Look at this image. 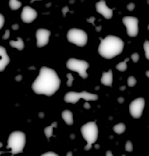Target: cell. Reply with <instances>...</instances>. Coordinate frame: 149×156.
I'll use <instances>...</instances> for the list:
<instances>
[{
  "mask_svg": "<svg viewBox=\"0 0 149 156\" xmlns=\"http://www.w3.org/2000/svg\"><path fill=\"white\" fill-rule=\"evenodd\" d=\"M9 6L12 10H17L22 6V2L18 0H10Z\"/></svg>",
  "mask_w": 149,
  "mask_h": 156,
  "instance_id": "cell-19",
  "label": "cell"
},
{
  "mask_svg": "<svg viewBox=\"0 0 149 156\" xmlns=\"http://www.w3.org/2000/svg\"><path fill=\"white\" fill-rule=\"evenodd\" d=\"M106 156H113V154L112 153V151H109V150L106 152Z\"/></svg>",
  "mask_w": 149,
  "mask_h": 156,
  "instance_id": "cell-36",
  "label": "cell"
},
{
  "mask_svg": "<svg viewBox=\"0 0 149 156\" xmlns=\"http://www.w3.org/2000/svg\"><path fill=\"white\" fill-rule=\"evenodd\" d=\"M97 12L103 16L106 19H110L113 17V10L108 8L105 0H100L95 4Z\"/></svg>",
  "mask_w": 149,
  "mask_h": 156,
  "instance_id": "cell-12",
  "label": "cell"
},
{
  "mask_svg": "<svg viewBox=\"0 0 149 156\" xmlns=\"http://www.w3.org/2000/svg\"><path fill=\"white\" fill-rule=\"evenodd\" d=\"M38 116H39V117H41V118H43V117H44V116H45V114L43 112H40L39 113Z\"/></svg>",
  "mask_w": 149,
  "mask_h": 156,
  "instance_id": "cell-37",
  "label": "cell"
},
{
  "mask_svg": "<svg viewBox=\"0 0 149 156\" xmlns=\"http://www.w3.org/2000/svg\"><path fill=\"white\" fill-rule=\"evenodd\" d=\"M95 18L94 17H90V18L87 19V21L88 22H89V23H92L93 26H95V24H94V21H95Z\"/></svg>",
  "mask_w": 149,
  "mask_h": 156,
  "instance_id": "cell-30",
  "label": "cell"
},
{
  "mask_svg": "<svg viewBox=\"0 0 149 156\" xmlns=\"http://www.w3.org/2000/svg\"><path fill=\"white\" fill-rule=\"evenodd\" d=\"M26 144V135L21 131H14L9 135L7 141V149H11L13 155L23 153Z\"/></svg>",
  "mask_w": 149,
  "mask_h": 156,
  "instance_id": "cell-3",
  "label": "cell"
},
{
  "mask_svg": "<svg viewBox=\"0 0 149 156\" xmlns=\"http://www.w3.org/2000/svg\"><path fill=\"white\" fill-rule=\"evenodd\" d=\"M125 150L128 152H131L133 150V146L131 141H128L125 144Z\"/></svg>",
  "mask_w": 149,
  "mask_h": 156,
  "instance_id": "cell-24",
  "label": "cell"
},
{
  "mask_svg": "<svg viewBox=\"0 0 149 156\" xmlns=\"http://www.w3.org/2000/svg\"><path fill=\"white\" fill-rule=\"evenodd\" d=\"M66 67L70 70L78 72L82 79H87L88 77L87 70L89 68L90 65L85 60L70 58L66 62Z\"/></svg>",
  "mask_w": 149,
  "mask_h": 156,
  "instance_id": "cell-5",
  "label": "cell"
},
{
  "mask_svg": "<svg viewBox=\"0 0 149 156\" xmlns=\"http://www.w3.org/2000/svg\"><path fill=\"white\" fill-rule=\"evenodd\" d=\"M42 156H58V154H56V153H54V152L49 151V152H47V153H44V154H42Z\"/></svg>",
  "mask_w": 149,
  "mask_h": 156,
  "instance_id": "cell-27",
  "label": "cell"
},
{
  "mask_svg": "<svg viewBox=\"0 0 149 156\" xmlns=\"http://www.w3.org/2000/svg\"><path fill=\"white\" fill-rule=\"evenodd\" d=\"M19 25L17 24V23L14 24V25H13L12 26V28L13 30H17L19 29Z\"/></svg>",
  "mask_w": 149,
  "mask_h": 156,
  "instance_id": "cell-34",
  "label": "cell"
},
{
  "mask_svg": "<svg viewBox=\"0 0 149 156\" xmlns=\"http://www.w3.org/2000/svg\"><path fill=\"white\" fill-rule=\"evenodd\" d=\"M125 130H126V126H125V125L123 123H118L113 126L114 132L118 135L122 134L125 131Z\"/></svg>",
  "mask_w": 149,
  "mask_h": 156,
  "instance_id": "cell-18",
  "label": "cell"
},
{
  "mask_svg": "<svg viewBox=\"0 0 149 156\" xmlns=\"http://www.w3.org/2000/svg\"><path fill=\"white\" fill-rule=\"evenodd\" d=\"M144 50L145 51V56L146 58L149 60V41L146 40L143 45Z\"/></svg>",
  "mask_w": 149,
  "mask_h": 156,
  "instance_id": "cell-21",
  "label": "cell"
},
{
  "mask_svg": "<svg viewBox=\"0 0 149 156\" xmlns=\"http://www.w3.org/2000/svg\"><path fill=\"white\" fill-rule=\"evenodd\" d=\"M67 156H72V152H71V151L69 152L68 154H67Z\"/></svg>",
  "mask_w": 149,
  "mask_h": 156,
  "instance_id": "cell-42",
  "label": "cell"
},
{
  "mask_svg": "<svg viewBox=\"0 0 149 156\" xmlns=\"http://www.w3.org/2000/svg\"><path fill=\"white\" fill-rule=\"evenodd\" d=\"M129 60H130L129 58H125V60L123 62L119 63L118 65H116V69L118 70L119 71H121V72H125V70H126V69H127V64H126V63Z\"/></svg>",
  "mask_w": 149,
  "mask_h": 156,
  "instance_id": "cell-20",
  "label": "cell"
},
{
  "mask_svg": "<svg viewBox=\"0 0 149 156\" xmlns=\"http://www.w3.org/2000/svg\"><path fill=\"white\" fill-rule=\"evenodd\" d=\"M127 83H128V85L129 87H134L136 85V83H137L136 78H134V76H129L128 79Z\"/></svg>",
  "mask_w": 149,
  "mask_h": 156,
  "instance_id": "cell-22",
  "label": "cell"
},
{
  "mask_svg": "<svg viewBox=\"0 0 149 156\" xmlns=\"http://www.w3.org/2000/svg\"><path fill=\"white\" fill-rule=\"evenodd\" d=\"M62 117L65 122L66 124L69 126L72 125L73 124V113L71 111L69 110H65L62 113Z\"/></svg>",
  "mask_w": 149,
  "mask_h": 156,
  "instance_id": "cell-15",
  "label": "cell"
},
{
  "mask_svg": "<svg viewBox=\"0 0 149 156\" xmlns=\"http://www.w3.org/2000/svg\"><path fill=\"white\" fill-rule=\"evenodd\" d=\"M37 16V12L29 6L24 7L21 14L22 20L26 23H32L36 19Z\"/></svg>",
  "mask_w": 149,
  "mask_h": 156,
  "instance_id": "cell-11",
  "label": "cell"
},
{
  "mask_svg": "<svg viewBox=\"0 0 149 156\" xmlns=\"http://www.w3.org/2000/svg\"><path fill=\"white\" fill-rule=\"evenodd\" d=\"M10 46H12V47L17 48L18 50L19 51H22L25 48V44L24 42L23 41V39H22L20 37L17 38V41H10L9 42Z\"/></svg>",
  "mask_w": 149,
  "mask_h": 156,
  "instance_id": "cell-16",
  "label": "cell"
},
{
  "mask_svg": "<svg viewBox=\"0 0 149 156\" xmlns=\"http://www.w3.org/2000/svg\"><path fill=\"white\" fill-rule=\"evenodd\" d=\"M101 26H98V27H96V30L97 32H100L101 30Z\"/></svg>",
  "mask_w": 149,
  "mask_h": 156,
  "instance_id": "cell-38",
  "label": "cell"
},
{
  "mask_svg": "<svg viewBox=\"0 0 149 156\" xmlns=\"http://www.w3.org/2000/svg\"><path fill=\"white\" fill-rule=\"evenodd\" d=\"M133 61L134 62V63H137L138 60H139V54L137 52H135L134 54H133L131 56Z\"/></svg>",
  "mask_w": 149,
  "mask_h": 156,
  "instance_id": "cell-25",
  "label": "cell"
},
{
  "mask_svg": "<svg viewBox=\"0 0 149 156\" xmlns=\"http://www.w3.org/2000/svg\"><path fill=\"white\" fill-rule=\"evenodd\" d=\"M0 54L1 57V59L0 61V71L2 72L5 70L6 66L10 62V58L7 55L5 48L2 46H1L0 47Z\"/></svg>",
  "mask_w": 149,
  "mask_h": 156,
  "instance_id": "cell-13",
  "label": "cell"
},
{
  "mask_svg": "<svg viewBox=\"0 0 149 156\" xmlns=\"http://www.w3.org/2000/svg\"><path fill=\"white\" fill-rule=\"evenodd\" d=\"M15 80H16L17 82H20V81L22 80V76L21 75H17V76H16Z\"/></svg>",
  "mask_w": 149,
  "mask_h": 156,
  "instance_id": "cell-32",
  "label": "cell"
},
{
  "mask_svg": "<svg viewBox=\"0 0 149 156\" xmlns=\"http://www.w3.org/2000/svg\"><path fill=\"white\" fill-rule=\"evenodd\" d=\"M81 132L87 143L84 149L86 151L90 150L92 148V144L95 143L98 138V129L95 122H90L83 125L81 128Z\"/></svg>",
  "mask_w": 149,
  "mask_h": 156,
  "instance_id": "cell-4",
  "label": "cell"
},
{
  "mask_svg": "<svg viewBox=\"0 0 149 156\" xmlns=\"http://www.w3.org/2000/svg\"><path fill=\"white\" fill-rule=\"evenodd\" d=\"M0 17H1V26H0V28L1 29V28L3 27V26H4V25L5 18H4V16H3L2 14H1Z\"/></svg>",
  "mask_w": 149,
  "mask_h": 156,
  "instance_id": "cell-29",
  "label": "cell"
},
{
  "mask_svg": "<svg viewBox=\"0 0 149 156\" xmlns=\"http://www.w3.org/2000/svg\"><path fill=\"white\" fill-rule=\"evenodd\" d=\"M126 89V87L125 86H122L120 87V90L121 91H124Z\"/></svg>",
  "mask_w": 149,
  "mask_h": 156,
  "instance_id": "cell-39",
  "label": "cell"
},
{
  "mask_svg": "<svg viewBox=\"0 0 149 156\" xmlns=\"http://www.w3.org/2000/svg\"><path fill=\"white\" fill-rule=\"evenodd\" d=\"M10 36V30L9 29H7V30H5V34H4V36L2 37V39L5 40V39H9Z\"/></svg>",
  "mask_w": 149,
  "mask_h": 156,
  "instance_id": "cell-26",
  "label": "cell"
},
{
  "mask_svg": "<svg viewBox=\"0 0 149 156\" xmlns=\"http://www.w3.org/2000/svg\"><path fill=\"white\" fill-rule=\"evenodd\" d=\"M51 32L46 29H38L36 32L37 46L41 48L47 45L49 42Z\"/></svg>",
  "mask_w": 149,
  "mask_h": 156,
  "instance_id": "cell-10",
  "label": "cell"
},
{
  "mask_svg": "<svg viewBox=\"0 0 149 156\" xmlns=\"http://www.w3.org/2000/svg\"><path fill=\"white\" fill-rule=\"evenodd\" d=\"M69 11V10L68 7H64V8L62 9V13L63 14V16H64V17L66 16V13H68Z\"/></svg>",
  "mask_w": 149,
  "mask_h": 156,
  "instance_id": "cell-31",
  "label": "cell"
},
{
  "mask_svg": "<svg viewBox=\"0 0 149 156\" xmlns=\"http://www.w3.org/2000/svg\"><path fill=\"white\" fill-rule=\"evenodd\" d=\"M83 107H84L85 109L88 110V109L91 108V105H90V104H89V103H84Z\"/></svg>",
  "mask_w": 149,
  "mask_h": 156,
  "instance_id": "cell-33",
  "label": "cell"
},
{
  "mask_svg": "<svg viewBox=\"0 0 149 156\" xmlns=\"http://www.w3.org/2000/svg\"><path fill=\"white\" fill-rule=\"evenodd\" d=\"M124 101H125V99H124V98H123L122 97H119V98H118V101L119 103H121V104L123 103L124 102Z\"/></svg>",
  "mask_w": 149,
  "mask_h": 156,
  "instance_id": "cell-35",
  "label": "cell"
},
{
  "mask_svg": "<svg viewBox=\"0 0 149 156\" xmlns=\"http://www.w3.org/2000/svg\"><path fill=\"white\" fill-rule=\"evenodd\" d=\"M67 39L69 42L78 47H84L88 42V35L82 29L72 28L68 32Z\"/></svg>",
  "mask_w": 149,
  "mask_h": 156,
  "instance_id": "cell-6",
  "label": "cell"
},
{
  "mask_svg": "<svg viewBox=\"0 0 149 156\" xmlns=\"http://www.w3.org/2000/svg\"><path fill=\"white\" fill-rule=\"evenodd\" d=\"M123 25L126 27L127 34L131 37H136L138 34V19L135 17L126 16L122 19Z\"/></svg>",
  "mask_w": 149,
  "mask_h": 156,
  "instance_id": "cell-8",
  "label": "cell"
},
{
  "mask_svg": "<svg viewBox=\"0 0 149 156\" xmlns=\"http://www.w3.org/2000/svg\"><path fill=\"white\" fill-rule=\"evenodd\" d=\"M98 48L99 54L103 58L111 59L122 53L124 48V42L120 38L108 35L105 38L101 39Z\"/></svg>",
  "mask_w": 149,
  "mask_h": 156,
  "instance_id": "cell-2",
  "label": "cell"
},
{
  "mask_svg": "<svg viewBox=\"0 0 149 156\" xmlns=\"http://www.w3.org/2000/svg\"><path fill=\"white\" fill-rule=\"evenodd\" d=\"M113 72L111 69H110L108 72H103L102 76L101 78V83L103 85L105 86L112 87L113 83Z\"/></svg>",
  "mask_w": 149,
  "mask_h": 156,
  "instance_id": "cell-14",
  "label": "cell"
},
{
  "mask_svg": "<svg viewBox=\"0 0 149 156\" xmlns=\"http://www.w3.org/2000/svg\"><path fill=\"white\" fill-rule=\"evenodd\" d=\"M66 77L68 79V81L66 82V85H67V86H68V87H70L72 85L73 81L74 80V78L72 76V74L70 73H68L66 75Z\"/></svg>",
  "mask_w": 149,
  "mask_h": 156,
  "instance_id": "cell-23",
  "label": "cell"
},
{
  "mask_svg": "<svg viewBox=\"0 0 149 156\" xmlns=\"http://www.w3.org/2000/svg\"><path fill=\"white\" fill-rule=\"evenodd\" d=\"M145 100L140 97L133 100L129 105V112L131 116L135 119L141 117L145 107Z\"/></svg>",
  "mask_w": 149,
  "mask_h": 156,
  "instance_id": "cell-9",
  "label": "cell"
},
{
  "mask_svg": "<svg viewBox=\"0 0 149 156\" xmlns=\"http://www.w3.org/2000/svg\"><path fill=\"white\" fill-rule=\"evenodd\" d=\"M60 83V79L56 72L43 66L40 69L38 76L32 85V89L37 94L51 97L59 90Z\"/></svg>",
  "mask_w": 149,
  "mask_h": 156,
  "instance_id": "cell-1",
  "label": "cell"
},
{
  "mask_svg": "<svg viewBox=\"0 0 149 156\" xmlns=\"http://www.w3.org/2000/svg\"><path fill=\"white\" fill-rule=\"evenodd\" d=\"M135 8V4L134 3H130L127 5V9L129 11H133Z\"/></svg>",
  "mask_w": 149,
  "mask_h": 156,
  "instance_id": "cell-28",
  "label": "cell"
},
{
  "mask_svg": "<svg viewBox=\"0 0 149 156\" xmlns=\"http://www.w3.org/2000/svg\"><path fill=\"white\" fill-rule=\"evenodd\" d=\"M81 98H83L86 101H96L98 100V96L97 94L90 93L87 91H82L81 92L71 91L65 94L64 100L67 103L76 104Z\"/></svg>",
  "mask_w": 149,
  "mask_h": 156,
  "instance_id": "cell-7",
  "label": "cell"
},
{
  "mask_svg": "<svg viewBox=\"0 0 149 156\" xmlns=\"http://www.w3.org/2000/svg\"><path fill=\"white\" fill-rule=\"evenodd\" d=\"M148 29H149V26H148Z\"/></svg>",
  "mask_w": 149,
  "mask_h": 156,
  "instance_id": "cell-44",
  "label": "cell"
},
{
  "mask_svg": "<svg viewBox=\"0 0 149 156\" xmlns=\"http://www.w3.org/2000/svg\"><path fill=\"white\" fill-rule=\"evenodd\" d=\"M35 1H37V0H31V1H30V2L31 3H32V2H34Z\"/></svg>",
  "mask_w": 149,
  "mask_h": 156,
  "instance_id": "cell-43",
  "label": "cell"
},
{
  "mask_svg": "<svg viewBox=\"0 0 149 156\" xmlns=\"http://www.w3.org/2000/svg\"><path fill=\"white\" fill-rule=\"evenodd\" d=\"M146 75L147 77V78H149V70H148V71H147V72H146Z\"/></svg>",
  "mask_w": 149,
  "mask_h": 156,
  "instance_id": "cell-41",
  "label": "cell"
},
{
  "mask_svg": "<svg viewBox=\"0 0 149 156\" xmlns=\"http://www.w3.org/2000/svg\"><path fill=\"white\" fill-rule=\"evenodd\" d=\"M29 69H30V70H35L36 68L35 67H34V66H31V67H30L29 68Z\"/></svg>",
  "mask_w": 149,
  "mask_h": 156,
  "instance_id": "cell-40",
  "label": "cell"
},
{
  "mask_svg": "<svg viewBox=\"0 0 149 156\" xmlns=\"http://www.w3.org/2000/svg\"><path fill=\"white\" fill-rule=\"evenodd\" d=\"M57 122H54L50 126H47L44 129V133L48 141H49L50 137L53 135V129L54 128H57Z\"/></svg>",
  "mask_w": 149,
  "mask_h": 156,
  "instance_id": "cell-17",
  "label": "cell"
}]
</instances>
